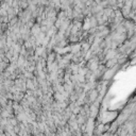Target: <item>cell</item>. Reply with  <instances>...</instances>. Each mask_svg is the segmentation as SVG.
Returning a JSON list of instances; mask_svg holds the SVG:
<instances>
[{
  "label": "cell",
  "instance_id": "277c9868",
  "mask_svg": "<svg viewBox=\"0 0 136 136\" xmlns=\"http://www.w3.org/2000/svg\"><path fill=\"white\" fill-rule=\"evenodd\" d=\"M87 118H88V117L84 116V115H81V114H78V115H77V122H78V124H79V126H82V124L86 123Z\"/></svg>",
  "mask_w": 136,
  "mask_h": 136
},
{
  "label": "cell",
  "instance_id": "8fae6325",
  "mask_svg": "<svg viewBox=\"0 0 136 136\" xmlns=\"http://www.w3.org/2000/svg\"><path fill=\"white\" fill-rule=\"evenodd\" d=\"M2 33V30H1V27H0V34Z\"/></svg>",
  "mask_w": 136,
  "mask_h": 136
},
{
  "label": "cell",
  "instance_id": "6da1fadb",
  "mask_svg": "<svg viewBox=\"0 0 136 136\" xmlns=\"http://www.w3.org/2000/svg\"><path fill=\"white\" fill-rule=\"evenodd\" d=\"M99 114V107L97 105H95L94 103L89 104V117L91 118H97Z\"/></svg>",
  "mask_w": 136,
  "mask_h": 136
},
{
  "label": "cell",
  "instance_id": "52a82bcc",
  "mask_svg": "<svg viewBox=\"0 0 136 136\" xmlns=\"http://www.w3.org/2000/svg\"><path fill=\"white\" fill-rule=\"evenodd\" d=\"M17 21H18V17H17V16H14L13 18L8 23V26H9V27H12V26H14V24H16Z\"/></svg>",
  "mask_w": 136,
  "mask_h": 136
},
{
  "label": "cell",
  "instance_id": "ba28073f",
  "mask_svg": "<svg viewBox=\"0 0 136 136\" xmlns=\"http://www.w3.org/2000/svg\"><path fill=\"white\" fill-rule=\"evenodd\" d=\"M49 41H50V37H49V36H47V35H46V36H45V38L42 41V44H41V45H42V46H44V47H46V46L48 45Z\"/></svg>",
  "mask_w": 136,
  "mask_h": 136
},
{
  "label": "cell",
  "instance_id": "5b68a950",
  "mask_svg": "<svg viewBox=\"0 0 136 136\" xmlns=\"http://www.w3.org/2000/svg\"><path fill=\"white\" fill-rule=\"evenodd\" d=\"M117 64V59L116 58H113V59H110V60H107L106 62L104 63V65L106 68H112L114 67Z\"/></svg>",
  "mask_w": 136,
  "mask_h": 136
},
{
  "label": "cell",
  "instance_id": "8992f818",
  "mask_svg": "<svg viewBox=\"0 0 136 136\" xmlns=\"http://www.w3.org/2000/svg\"><path fill=\"white\" fill-rule=\"evenodd\" d=\"M26 87H27V89H31V91L35 89V86H34V83H33V81H32V79H27L26 80Z\"/></svg>",
  "mask_w": 136,
  "mask_h": 136
},
{
  "label": "cell",
  "instance_id": "7a4b0ae2",
  "mask_svg": "<svg viewBox=\"0 0 136 136\" xmlns=\"http://www.w3.org/2000/svg\"><path fill=\"white\" fill-rule=\"evenodd\" d=\"M131 6L130 5H127V4H123L122 5V8L120 9V12L121 14H122V16H123V18H127V17L129 16V14L131 13Z\"/></svg>",
  "mask_w": 136,
  "mask_h": 136
},
{
  "label": "cell",
  "instance_id": "9c48e42d",
  "mask_svg": "<svg viewBox=\"0 0 136 136\" xmlns=\"http://www.w3.org/2000/svg\"><path fill=\"white\" fill-rule=\"evenodd\" d=\"M8 15V13H6V10L0 8V16H6Z\"/></svg>",
  "mask_w": 136,
  "mask_h": 136
},
{
  "label": "cell",
  "instance_id": "3957f363",
  "mask_svg": "<svg viewBox=\"0 0 136 136\" xmlns=\"http://www.w3.org/2000/svg\"><path fill=\"white\" fill-rule=\"evenodd\" d=\"M30 32H31V35H33V36H36V35L41 32V24L35 23L33 24V27L30 29Z\"/></svg>",
  "mask_w": 136,
  "mask_h": 136
},
{
  "label": "cell",
  "instance_id": "30bf717a",
  "mask_svg": "<svg viewBox=\"0 0 136 136\" xmlns=\"http://www.w3.org/2000/svg\"><path fill=\"white\" fill-rule=\"evenodd\" d=\"M48 29H49V28L47 26H45V24H41V31L42 32H45V33H46V32L48 31Z\"/></svg>",
  "mask_w": 136,
  "mask_h": 136
}]
</instances>
